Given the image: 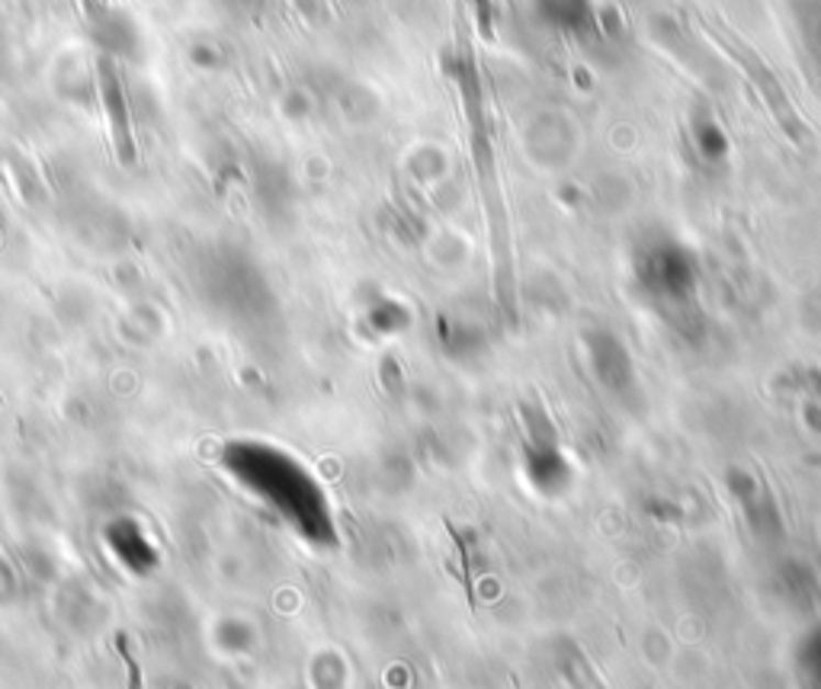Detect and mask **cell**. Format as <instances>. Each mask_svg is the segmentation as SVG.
Masks as SVG:
<instances>
[{
	"label": "cell",
	"instance_id": "obj_2",
	"mask_svg": "<svg viewBox=\"0 0 821 689\" xmlns=\"http://www.w3.org/2000/svg\"><path fill=\"white\" fill-rule=\"evenodd\" d=\"M103 545H107L110 558L117 562L122 571H132V575L145 577L157 565L155 538L148 536L145 526H138V523L129 520V516L113 520V523L103 530Z\"/></svg>",
	"mask_w": 821,
	"mask_h": 689
},
{
	"label": "cell",
	"instance_id": "obj_1",
	"mask_svg": "<svg viewBox=\"0 0 821 689\" xmlns=\"http://www.w3.org/2000/svg\"><path fill=\"white\" fill-rule=\"evenodd\" d=\"M222 468L244 494L276 510L296 530H318L321 494L312 485V475L282 449L254 440H235L222 449Z\"/></svg>",
	"mask_w": 821,
	"mask_h": 689
}]
</instances>
